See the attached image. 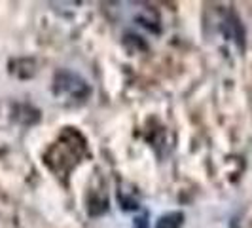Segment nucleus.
<instances>
[{"label": "nucleus", "mask_w": 252, "mask_h": 228, "mask_svg": "<svg viewBox=\"0 0 252 228\" xmlns=\"http://www.w3.org/2000/svg\"><path fill=\"white\" fill-rule=\"evenodd\" d=\"M182 221H184V215L182 213H167V215L159 217V221H158V225L156 228H180L182 227Z\"/></svg>", "instance_id": "f257e3e1"}]
</instances>
